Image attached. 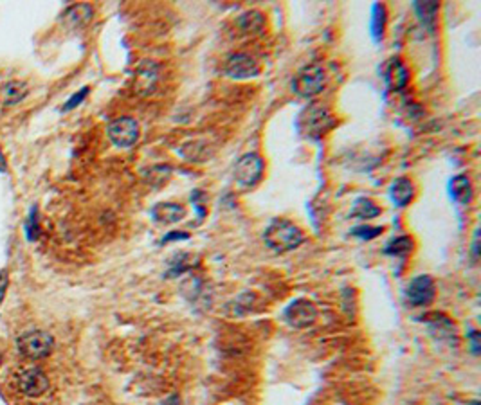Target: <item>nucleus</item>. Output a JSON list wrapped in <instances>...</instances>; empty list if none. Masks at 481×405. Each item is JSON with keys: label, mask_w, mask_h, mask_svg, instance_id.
<instances>
[{"label": "nucleus", "mask_w": 481, "mask_h": 405, "mask_svg": "<svg viewBox=\"0 0 481 405\" xmlns=\"http://www.w3.org/2000/svg\"><path fill=\"white\" fill-rule=\"evenodd\" d=\"M19 389L26 396L38 398L41 394H46L47 389H49V379L40 368H29L20 373Z\"/></svg>", "instance_id": "nucleus-10"}, {"label": "nucleus", "mask_w": 481, "mask_h": 405, "mask_svg": "<svg viewBox=\"0 0 481 405\" xmlns=\"http://www.w3.org/2000/svg\"><path fill=\"white\" fill-rule=\"evenodd\" d=\"M8 171V164H6V157L2 154V148H0V173Z\"/></svg>", "instance_id": "nucleus-31"}, {"label": "nucleus", "mask_w": 481, "mask_h": 405, "mask_svg": "<svg viewBox=\"0 0 481 405\" xmlns=\"http://www.w3.org/2000/svg\"><path fill=\"white\" fill-rule=\"evenodd\" d=\"M467 337L470 339V344H472V353L477 355L480 353V334L476 330H472L470 334H467Z\"/></svg>", "instance_id": "nucleus-28"}, {"label": "nucleus", "mask_w": 481, "mask_h": 405, "mask_svg": "<svg viewBox=\"0 0 481 405\" xmlns=\"http://www.w3.org/2000/svg\"><path fill=\"white\" fill-rule=\"evenodd\" d=\"M159 81V67L154 61H144L136 72V90L139 94H152Z\"/></svg>", "instance_id": "nucleus-12"}, {"label": "nucleus", "mask_w": 481, "mask_h": 405, "mask_svg": "<svg viewBox=\"0 0 481 405\" xmlns=\"http://www.w3.org/2000/svg\"><path fill=\"white\" fill-rule=\"evenodd\" d=\"M8 285H9V276H8V270H0V304H2V301H4L6 297V290H8Z\"/></svg>", "instance_id": "nucleus-27"}, {"label": "nucleus", "mask_w": 481, "mask_h": 405, "mask_svg": "<svg viewBox=\"0 0 481 405\" xmlns=\"http://www.w3.org/2000/svg\"><path fill=\"white\" fill-rule=\"evenodd\" d=\"M152 218H154L157 224L162 225H169V224H177L181 221L182 218L186 216V207L181 206V204H173V202H161L157 206L152 207Z\"/></svg>", "instance_id": "nucleus-13"}, {"label": "nucleus", "mask_w": 481, "mask_h": 405, "mask_svg": "<svg viewBox=\"0 0 481 405\" xmlns=\"http://www.w3.org/2000/svg\"><path fill=\"white\" fill-rule=\"evenodd\" d=\"M436 296V285L432 281L431 276L422 274L417 276L410 281L406 289V299L411 306L420 308V306H427L435 301Z\"/></svg>", "instance_id": "nucleus-8"}, {"label": "nucleus", "mask_w": 481, "mask_h": 405, "mask_svg": "<svg viewBox=\"0 0 481 405\" xmlns=\"http://www.w3.org/2000/svg\"><path fill=\"white\" fill-rule=\"evenodd\" d=\"M0 362H2V356H0Z\"/></svg>", "instance_id": "nucleus-34"}, {"label": "nucleus", "mask_w": 481, "mask_h": 405, "mask_svg": "<svg viewBox=\"0 0 481 405\" xmlns=\"http://www.w3.org/2000/svg\"><path fill=\"white\" fill-rule=\"evenodd\" d=\"M285 323L296 330H304L317 321V308L309 299H296L283 311Z\"/></svg>", "instance_id": "nucleus-6"}, {"label": "nucleus", "mask_w": 481, "mask_h": 405, "mask_svg": "<svg viewBox=\"0 0 481 405\" xmlns=\"http://www.w3.org/2000/svg\"><path fill=\"white\" fill-rule=\"evenodd\" d=\"M413 247H415L413 238L399 236L393 238V240L386 245L384 252H386L387 256H395V258H406V256L413 251Z\"/></svg>", "instance_id": "nucleus-22"}, {"label": "nucleus", "mask_w": 481, "mask_h": 405, "mask_svg": "<svg viewBox=\"0 0 481 405\" xmlns=\"http://www.w3.org/2000/svg\"><path fill=\"white\" fill-rule=\"evenodd\" d=\"M415 9H417L418 16H420L422 24H424L425 27H429V31H435L436 15H438L440 4H438V2H417V4H415Z\"/></svg>", "instance_id": "nucleus-21"}, {"label": "nucleus", "mask_w": 481, "mask_h": 405, "mask_svg": "<svg viewBox=\"0 0 481 405\" xmlns=\"http://www.w3.org/2000/svg\"><path fill=\"white\" fill-rule=\"evenodd\" d=\"M38 209L36 207H33L29 213V216H27V221H26V231H27V240L29 241H36L38 238H40V224H38V216H36Z\"/></svg>", "instance_id": "nucleus-24"}, {"label": "nucleus", "mask_w": 481, "mask_h": 405, "mask_svg": "<svg viewBox=\"0 0 481 405\" xmlns=\"http://www.w3.org/2000/svg\"><path fill=\"white\" fill-rule=\"evenodd\" d=\"M431 317L435 319H429L427 315H425V321L431 324V330L435 334L440 335V339H455L456 337V326L451 319H449L447 315L444 314H431Z\"/></svg>", "instance_id": "nucleus-19"}, {"label": "nucleus", "mask_w": 481, "mask_h": 405, "mask_svg": "<svg viewBox=\"0 0 481 405\" xmlns=\"http://www.w3.org/2000/svg\"><path fill=\"white\" fill-rule=\"evenodd\" d=\"M89 92H91V89H89V86H83L79 92H76V94L72 96V98H69V101L65 103L64 106H61V112H69V110H72V109H76L78 105H81L83 99L89 96Z\"/></svg>", "instance_id": "nucleus-26"}, {"label": "nucleus", "mask_w": 481, "mask_h": 405, "mask_svg": "<svg viewBox=\"0 0 481 405\" xmlns=\"http://www.w3.org/2000/svg\"><path fill=\"white\" fill-rule=\"evenodd\" d=\"M186 238H188V234L186 233H179V231H172V233L168 234V236L164 238V241H169V240H186Z\"/></svg>", "instance_id": "nucleus-29"}, {"label": "nucleus", "mask_w": 481, "mask_h": 405, "mask_svg": "<svg viewBox=\"0 0 481 405\" xmlns=\"http://www.w3.org/2000/svg\"><path fill=\"white\" fill-rule=\"evenodd\" d=\"M380 213H382V209L370 199H359L355 202V207L352 209V216L359 218V220H372V218L379 216Z\"/></svg>", "instance_id": "nucleus-23"}, {"label": "nucleus", "mask_w": 481, "mask_h": 405, "mask_svg": "<svg viewBox=\"0 0 481 405\" xmlns=\"http://www.w3.org/2000/svg\"><path fill=\"white\" fill-rule=\"evenodd\" d=\"M382 231L384 227H366V225H362V227H355V229L352 231V234L357 238H362V240H373V238L379 236Z\"/></svg>", "instance_id": "nucleus-25"}, {"label": "nucleus", "mask_w": 481, "mask_h": 405, "mask_svg": "<svg viewBox=\"0 0 481 405\" xmlns=\"http://www.w3.org/2000/svg\"><path fill=\"white\" fill-rule=\"evenodd\" d=\"M16 348H19L20 355L26 356V359L31 360L46 359V356L53 351L54 339L53 335L47 334V331L31 330L16 339Z\"/></svg>", "instance_id": "nucleus-4"}, {"label": "nucleus", "mask_w": 481, "mask_h": 405, "mask_svg": "<svg viewBox=\"0 0 481 405\" xmlns=\"http://www.w3.org/2000/svg\"><path fill=\"white\" fill-rule=\"evenodd\" d=\"M390 199L397 207H406L415 199V184L406 176H399L391 182Z\"/></svg>", "instance_id": "nucleus-14"}, {"label": "nucleus", "mask_w": 481, "mask_h": 405, "mask_svg": "<svg viewBox=\"0 0 481 405\" xmlns=\"http://www.w3.org/2000/svg\"><path fill=\"white\" fill-rule=\"evenodd\" d=\"M470 405H480V401H472V404H470Z\"/></svg>", "instance_id": "nucleus-33"}, {"label": "nucleus", "mask_w": 481, "mask_h": 405, "mask_svg": "<svg viewBox=\"0 0 481 405\" xmlns=\"http://www.w3.org/2000/svg\"><path fill=\"white\" fill-rule=\"evenodd\" d=\"M386 81L387 85H390V89L395 90V92H402V90L407 86V83H410V71H407V67L399 60V58H393V60L387 64Z\"/></svg>", "instance_id": "nucleus-16"}, {"label": "nucleus", "mask_w": 481, "mask_h": 405, "mask_svg": "<svg viewBox=\"0 0 481 405\" xmlns=\"http://www.w3.org/2000/svg\"><path fill=\"white\" fill-rule=\"evenodd\" d=\"M264 159L258 154H245L234 164V179L244 188H254L264 176Z\"/></svg>", "instance_id": "nucleus-5"}, {"label": "nucleus", "mask_w": 481, "mask_h": 405, "mask_svg": "<svg viewBox=\"0 0 481 405\" xmlns=\"http://www.w3.org/2000/svg\"><path fill=\"white\" fill-rule=\"evenodd\" d=\"M386 8L382 4H373L372 8V24H370V29H372L373 40L379 41L382 40L384 29H386Z\"/></svg>", "instance_id": "nucleus-20"}, {"label": "nucleus", "mask_w": 481, "mask_h": 405, "mask_svg": "<svg viewBox=\"0 0 481 405\" xmlns=\"http://www.w3.org/2000/svg\"><path fill=\"white\" fill-rule=\"evenodd\" d=\"M109 139L119 148H130L139 139V123L132 117H117L106 126Z\"/></svg>", "instance_id": "nucleus-7"}, {"label": "nucleus", "mask_w": 481, "mask_h": 405, "mask_svg": "<svg viewBox=\"0 0 481 405\" xmlns=\"http://www.w3.org/2000/svg\"><path fill=\"white\" fill-rule=\"evenodd\" d=\"M161 405H181V398H179L177 394H172V396L166 398Z\"/></svg>", "instance_id": "nucleus-30"}, {"label": "nucleus", "mask_w": 481, "mask_h": 405, "mask_svg": "<svg viewBox=\"0 0 481 405\" xmlns=\"http://www.w3.org/2000/svg\"><path fill=\"white\" fill-rule=\"evenodd\" d=\"M265 16L262 11H256V9H251V11H245L238 16L237 26L238 29L242 31L244 34H251V36H258L265 31Z\"/></svg>", "instance_id": "nucleus-17"}, {"label": "nucleus", "mask_w": 481, "mask_h": 405, "mask_svg": "<svg viewBox=\"0 0 481 405\" xmlns=\"http://www.w3.org/2000/svg\"><path fill=\"white\" fill-rule=\"evenodd\" d=\"M264 240L271 251L278 252V254H285V252L296 251L303 244L304 234L292 221L276 218V220H272L267 225V229L264 233Z\"/></svg>", "instance_id": "nucleus-2"}, {"label": "nucleus", "mask_w": 481, "mask_h": 405, "mask_svg": "<svg viewBox=\"0 0 481 405\" xmlns=\"http://www.w3.org/2000/svg\"><path fill=\"white\" fill-rule=\"evenodd\" d=\"M335 123L337 121H335V116L330 106L321 101H314L309 106H304L303 112L299 114L297 130L307 139L319 141L335 126Z\"/></svg>", "instance_id": "nucleus-1"}, {"label": "nucleus", "mask_w": 481, "mask_h": 405, "mask_svg": "<svg viewBox=\"0 0 481 405\" xmlns=\"http://www.w3.org/2000/svg\"><path fill=\"white\" fill-rule=\"evenodd\" d=\"M29 89H27L26 81L20 79H11V81L0 83V106H13L16 103L22 101L27 96Z\"/></svg>", "instance_id": "nucleus-15"}, {"label": "nucleus", "mask_w": 481, "mask_h": 405, "mask_svg": "<svg viewBox=\"0 0 481 405\" xmlns=\"http://www.w3.org/2000/svg\"><path fill=\"white\" fill-rule=\"evenodd\" d=\"M92 15H94V9L91 4H74L61 13L60 22L65 29L74 31L91 22Z\"/></svg>", "instance_id": "nucleus-11"}, {"label": "nucleus", "mask_w": 481, "mask_h": 405, "mask_svg": "<svg viewBox=\"0 0 481 405\" xmlns=\"http://www.w3.org/2000/svg\"><path fill=\"white\" fill-rule=\"evenodd\" d=\"M472 252H474V258H477V231H476V238H474V247H472Z\"/></svg>", "instance_id": "nucleus-32"}, {"label": "nucleus", "mask_w": 481, "mask_h": 405, "mask_svg": "<svg viewBox=\"0 0 481 405\" xmlns=\"http://www.w3.org/2000/svg\"><path fill=\"white\" fill-rule=\"evenodd\" d=\"M259 71H262V67H259L258 60L249 53H233L227 58L226 65H224L226 76H229L233 79L256 78L259 74Z\"/></svg>", "instance_id": "nucleus-9"}, {"label": "nucleus", "mask_w": 481, "mask_h": 405, "mask_svg": "<svg viewBox=\"0 0 481 405\" xmlns=\"http://www.w3.org/2000/svg\"><path fill=\"white\" fill-rule=\"evenodd\" d=\"M449 193H451L452 200H456L462 206H467L472 200V182L467 175H456L449 182Z\"/></svg>", "instance_id": "nucleus-18"}, {"label": "nucleus", "mask_w": 481, "mask_h": 405, "mask_svg": "<svg viewBox=\"0 0 481 405\" xmlns=\"http://www.w3.org/2000/svg\"><path fill=\"white\" fill-rule=\"evenodd\" d=\"M327 86V72L323 65L309 64L297 71L292 79V90L299 98L312 99L319 96Z\"/></svg>", "instance_id": "nucleus-3"}]
</instances>
